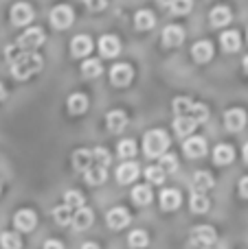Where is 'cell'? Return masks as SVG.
I'll use <instances>...</instances> for the list:
<instances>
[{
  "mask_svg": "<svg viewBox=\"0 0 248 249\" xmlns=\"http://www.w3.org/2000/svg\"><path fill=\"white\" fill-rule=\"evenodd\" d=\"M40 70H42V57H40L38 53H22L11 64V74L16 79H20V81L38 74Z\"/></svg>",
  "mask_w": 248,
  "mask_h": 249,
  "instance_id": "cell-1",
  "label": "cell"
},
{
  "mask_svg": "<svg viewBox=\"0 0 248 249\" xmlns=\"http://www.w3.org/2000/svg\"><path fill=\"white\" fill-rule=\"evenodd\" d=\"M169 149V138L163 129H154V131H147L143 138V151L147 158H161L165 155V151Z\"/></svg>",
  "mask_w": 248,
  "mask_h": 249,
  "instance_id": "cell-2",
  "label": "cell"
},
{
  "mask_svg": "<svg viewBox=\"0 0 248 249\" xmlns=\"http://www.w3.org/2000/svg\"><path fill=\"white\" fill-rule=\"evenodd\" d=\"M40 44H44V31L38 29V26H33V29L24 31V33L18 37V44H16V46L20 48L22 53H33L35 48L40 46Z\"/></svg>",
  "mask_w": 248,
  "mask_h": 249,
  "instance_id": "cell-3",
  "label": "cell"
},
{
  "mask_svg": "<svg viewBox=\"0 0 248 249\" xmlns=\"http://www.w3.org/2000/svg\"><path fill=\"white\" fill-rule=\"evenodd\" d=\"M73 20H75V13L68 4H57V7H53L51 24L55 26V29H68V26L73 24Z\"/></svg>",
  "mask_w": 248,
  "mask_h": 249,
  "instance_id": "cell-4",
  "label": "cell"
},
{
  "mask_svg": "<svg viewBox=\"0 0 248 249\" xmlns=\"http://www.w3.org/2000/svg\"><path fill=\"white\" fill-rule=\"evenodd\" d=\"M11 22L16 26H24V24H29L31 20H33V7H31L29 2H16L11 7Z\"/></svg>",
  "mask_w": 248,
  "mask_h": 249,
  "instance_id": "cell-5",
  "label": "cell"
},
{
  "mask_svg": "<svg viewBox=\"0 0 248 249\" xmlns=\"http://www.w3.org/2000/svg\"><path fill=\"white\" fill-rule=\"evenodd\" d=\"M132 77H134V70H132L127 64H117V66H112V70H110V81H112V86H117V88L127 86V83L132 81Z\"/></svg>",
  "mask_w": 248,
  "mask_h": 249,
  "instance_id": "cell-6",
  "label": "cell"
},
{
  "mask_svg": "<svg viewBox=\"0 0 248 249\" xmlns=\"http://www.w3.org/2000/svg\"><path fill=\"white\" fill-rule=\"evenodd\" d=\"M224 124L228 131H242L246 127V112L240 107H233L224 114Z\"/></svg>",
  "mask_w": 248,
  "mask_h": 249,
  "instance_id": "cell-7",
  "label": "cell"
},
{
  "mask_svg": "<svg viewBox=\"0 0 248 249\" xmlns=\"http://www.w3.org/2000/svg\"><path fill=\"white\" fill-rule=\"evenodd\" d=\"M191 241L198 247H209L215 243V230L209 225H200V228H193L191 232Z\"/></svg>",
  "mask_w": 248,
  "mask_h": 249,
  "instance_id": "cell-8",
  "label": "cell"
},
{
  "mask_svg": "<svg viewBox=\"0 0 248 249\" xmlns=\"http://www.w3.org/2000/svg\"><path fill=\"white\" fill-rule=\"evenodd\" d=\"M38 223V216H35L33 210H18L16 216H13V225H16L20 232H31Z\"/></svg>",
  "mask_w": 248,
  "mask_h": 249,
  "instance_id": "cell-9",
  "label": "cell"
},
{
  "mask_svg": "<svg viewBox=\"0 0 248 249\" xmlns=\"http://www.w3.org/2000/svg\"><path fill=\"white\" fill-rule=\"evenodd\" d=\"M183 42H185V31H183V26L169 24L165 31H163V44H165L167 48H176V46H180Z\"/></svg>",
  "mask_w": 248,
  "mask_h": 249,
  "instance_id": "cell-10",
  "label": "cell"
},
{
  "mask_svg": "<svg viewBox=\"0 0 248 249\" xmlns=\"http://www.w3.org/2000/svg\"><path fill=\"white\" fill-rule=\"evenodd\" d=\"M105 221H108V228L123 230L130 223V212H127L125 208H112V210L108 212V216H105Z\"/></svg>",
  "mask_w": 248,
  "mask_h": 249,
  "instance_id": "cell-11",
  "label": "cell"
},
{
  "mask_svg": "<svg viewBox=\"0 0 248 249\" xmlns=\"http://www.w3.org/2000/svg\"><path fill=\"white\" fill-rule=\"evenodd\" d=\"M92 51V39L88 37V35H77V37H73V42H70V53H73V57H88Z\"/></svg>",
  "mask_w": 248,
  "mask_h": 249,
  "instance_id": "cell-12",
  "label": "cell"
},
{
  "mask_svg": "<svg viewBox=\"0 0 248 249\" xmlns=\"http://www.w3.org/2000/svg\"><path fill=\"white\" fill-rule=\"evenodd\" d=\"M105 124H108V129L112 133H121L123 129H125V124H127L125 112H121V109H112V112H108V116H105Z\"/></svg>",
  "mask_w": 248,
  "mask_h": 249,
  "instance_id": "cell-13",
  "label": "cell"
},
{
  "mask_svg": "<svg viewBox=\"0 0 248 249\" xmlns=\"http://www.w3.org/2000/svg\"><path fill=\"white\" fill-rule=\"evenodd\" d=\"M191 55L198 64H205V61H209L211 57H213V44L207 42V39L205 42H196L191 48Z\"/></svg>",
  "mask_w": 248,
  "mask_h": 249,
  "instance_id": "cell-14",
  "label": "cell"
},
{
  "mask_svg": "<svg viewBox=\"0 0 248 249\" xmlns=\"http://www.w3.org/2000/svg\"><path fill=\"white\" fill-rule=\"evenodd\" d=\"M99 51L103 57H117L119 51H121V44H119V39L114 35H103L99 39Z\"/></svg>",
  "mask_w": 248,
  "mask_h": 249,
  "instance_id": "cell-15",
  "label": "cell"
},
{
  "mask_svg": "<svg viewBox=\"0 0 248 249\" xmlns=\"http://www.w3.org/2000/svg\"><path fill=\"white\" fill-rule=\"evenodd\" d=\"M70 223H73L75 230H88L92 225V210H88V208H79V210H75Z\"/></svg>",
  "mask_w": 248,
  "mask_h": 249,
  "instance_id": "cell-16",
  "label": "cell"
},
{
  "mask_svg": "<svg viewBox=\"0 0 248 249\" xmlns=\"http://www.w3.org/2000/svg\"><path fill=\"white\" fill-rule=\"evenodd\" d=\"M139 177V166H136L134 162H125L119 166L117 171V179L121 181V184H132V181Z\"/></svg>",
  "mask_w": 248,
  "mask_h": 249,
  "instance_id": "cell-17",
  "label": "cell"
},
{
  "mask_svg": "<svg viewBox=\"0 0 248 249\" xmlns=\"http://www.w3.org/2000/svg\"><path fill=\"white\" fill-rule=\"evenodd\" d=\"M185 153H187L189 158H202V155L207 153V142L202 140V138H189V140L185 142Z\"/></svg>",
  "mask_w": 248,
  "mask_h": 249,
  "instance_id": "cell-18",
  "label": "cell"
},
{
  "mask_svg": "<svg viewBox=\"0 0 248 249\" xmlns=\"http://www.w3.org/2000/svg\"><path fill=\"white\" fill-rule=\"evenodd\" d=\"M233 158H235V151H233V146L228 144H218L213 151V162L220 164V166H224V164H231Z\"/></svg>",
  "mask_w": 248,
  "mask_h": 249,
  "instance_id": "cell-19",
  "label": "cell"
},
{
  "mask_svg": "<svg viewBox=\"0 0 248 249\" xmlns=\"http://www.w3.org/2000/svg\"><path fill=\"white\" fill-rule=\"evenodd\" d=\"M73 166L77 168V171H83L86 173L88 168L92 166V155H90V151L88 149H77L73 153Z\"/></svg>",
  "mask_w": 248,
  "mask_h": 249,
  "instance_id": "cell-20",
  "label": "cell"
},
{
  "mask_svg": "<svg viewBox=\"0 0 248 249\" xmlns=\"http://www.w3.org/2000/svg\"><path fill=\"white\" fill-rule=\"evenodd\" d=\"M231 20H233V13L228 7H215L213 11H211V24L218 26V29L220 26H227Z\"/></svg>",
  "mask_w": 248,
  "mask_h": 249,
  "instance_id": "cell-21",
  "label": "cell"
},
{
  "mask_svg": "<svg viewBox=\"0 0 248 249\" xmlns=\"http://www.w3.org/2000/svg\"><path fill=\"white\" fill-rule=\"evenodd\" d=\"M86 109H88V96L86 94L75 92V94L68 96V112L70 114H83Z\"/></svg>",
  "mask_w": 248,
  "mask_h": 249,
  "instance_id": "cell-22",
  "label": "cell"
},
{
  "mask_svg": "<svg viewBox=\"0 0 248 249\" xmlns=\"http://www.w3.org/2000/svg\"><path fill=\"white\" fill-rule=\"evenodd\" d=\"M180 206V193L178 190H163L161 193V208L163 210H176Z\"/></svg>",
  "mask_w": 248,
  "mask_h": 249,
  "instance_id": "cell-23",
  "label": "cell"
},
{
  "mask_svg": "<svg viewBox=\"0 0 248 249\" xmlns=\"http://www.w3.org/2000/svg\"><path fill=\"white\" fill-rule=\"evenodd\" d=\"M196 127H198V123L191 121L189 116H178L174 121V129L178 136H191V133L196 131Z\"/></svg>",
  "mask_w": 248,
  "mask_h": 249,
  "instance_id": "cell-24",
  "label": "cell"
},
{
  "mask_svg": "<svg viewBox=\"0 0 248 249\" xmlns=\"http://www.w3.org/2000/svg\"><path fill=\"white\" fill-rule=\"evenodd\" d=\"M191 184H193V188H196V193H205V190H209L211 186H213V177L209 175V173H202V171H198L196 175H193V179H191Z\"/></svg>",
  "mask_w": 248,
  "mask_h": 249,
  "instance_id": "cell-25",
  "label": "cell"
},
{
  "mask_svg": "<svg viewBox=\"0 0 248 249\" xmlns=\"http://www.w3.org/2000/svg\"><path fill=\"white\" fill-rule=\"evenodd\" d=\"M154 13L152 11H147V9H141L139 13H136V18H134V24H136V29L139 31H149L154 26Z\"/></svg>",
  "mask_w": 248,
  "mask_h": 249,
  "instance_id": "cell-26",
  "label": "cell"
},
{
  "mask_svg": "<svg viewBox=\"0 0 248 249\" xmlns=\"http://www.w3.org/2000/svg\"><path fill=\"white\" fill-rule=\"evenodd\" d=\"M220 42H222V48H224L227 53H235L237 48H240L242 39H240V35H237L235 31H227V33H222Z\"/></svg>",
  "mask_w": 248,
  "mask_h": 249,
  "instance_id": "cell-27",
  "label": "cell"
},
{
  "mask_svg": "<svg viewBox=\"0 0 248 249\" xmlns=\"http://www.w3.org/2000/svg\"><path fill=\"white\" fill-rule=\"evenodd\" d=\"M132 201H134L136 206H147V203L152 201V188H149V186H136V188L132 190Z\"/></svg>",
  "mask_w": 248,
  "mask_h": 249,
  "instance_id": "cell-28",
  "label": "cell"
},
{
  "mask_svg": "<svg viewBox=\"0 0 248 249\" xmlns=\"http://www.w3.org/2000/svg\"><path fill=\"white\" fill-rule=\"evenodd\" d=\"M64 206L68 208V210H79V208H83V195L79 193V190H68V193L64 195Z\"/></svg>",
  "mask_w": 248,
  "mask_h": 249,
  "instance_id": "cell-29",
  "label": "cell"
},
{
  "mask_svg": "<svg viewBox=\"0 0 248 249\" xmlns=\"http://www.w3.org/2000/svg\"><path fill=\"white\" fill-rule=\"evenodd\" d=\"M105 177H108V173H105V168H101V166H90L86 171V181L88 184H92V186L103 184Z\"/></svg>",
  "mask_w": 248,
  "mask_h": 249,
  "instance_id": "cell-30",
  "label": "cell"
},
{
  "mask_svg": "<svg viewBox=\"0 0 248 249\" xmlns=\"http://www.w3.org/2000/svg\"><path fill=\"white\" fill-rule=\"evenodd\" d=\"M101 61L99 59H86L83 61V66H82V74L83 77H88V79H95V77H99L101 74Z\"/></svg>",
  "mask_w": 248,
  "mask_h": 249,
  "instance_id": "cell-31",
  "label": "cell"
},
{
  "mask_svg": "<svg viewBox=\"0 0 248 249\" xmlns=\"http://www.w3.org/2000/svg\"><path fill=\"white\" fill-rule=\"evenodd\" d=\"M90 155H92V162H95V166L105 168L110 162H112V155H110L108 149H103V146H97L95 151H90Z\"/></svg>",
  "mask_w": 248,
  "mask_h": 249,
  "instance_id": "cell-32",
  "label": "cell"
},
{
  "mask_svg": "<svg viewBox=\"0 0 248 249\" xmlns=\"http://www.w3.org/2000/svg\"><path fill=\"white\" fill-rule=\"evenodd\" d=\"M127 243H130L132 249H143L149 243V236L143 230H134V232H130V236H127Z\"/></svg>",
  "mask_w": 248,
  "mask_h": 249,
  "instance_id": "cell-33",
  "label": "cell"
},
{
  "mask_svg": "<svg viewBox=\"0 0 248 249\" xmlns=\"http://www.w3.org/2000/svg\"><path fill=\"white\" fill-rule=\"evenodd\" d=\"M191 107H193V103H191V99H187V96H178V99L174 101V112H176V116H189Z\"/></svg>",
  "mask_w": 248,
  "mask_h": 249,
  "instance_id": "cell-34",
  "label": "cell"
},
{
  "mask_svg": "<svg viewBox=\"0 0 248 249\" xmlns=\"http://www.w3.org/2000/svg\"><path fill=\"white\" fill-rule=\"evenodd\" d=\"M0 245H2V249H20L22 241L16 232H4L2 236H0Z\"/></svg>",
  "mask_w": 248,
  "mask_h": 249,
  "instance_id": "cell-35",
  "label": "cell"
},
{
  "mask_svg": "<svg viewBox=\"0 0 248 249\" xmlns=\"http://www.w3.org/2000/svg\"><path fill=\"white\" fill-rule=\"evenodd\" d=\"M53 216H55L57 225H70V221H73V210H68L66 206H57L55 210H53Z\"/></svg>",
  "mask_w": 248,
  "mask_h": 249,
  "instance_id": "cell-36",
  "label": "cell"
},
{
  "mask_svg": "<svg viewBox=\"0 0 248 249\" xmlns=\"http://www.w3.org/2000/svg\"><path fill=\"white\" fill-rule=\"evenodd\" d=\"M191 210L196 212V214H205V212L209 210V199H207L205 195L196 193V195L191 197Z\"/></svg>",
  "mask_w": 248,
  "mask_h": 249,
  "instance_id": "cell-37",
  "label": "cell"
},
{
  "mask_svg": "<svg viewBox=\"0 0 248 249\" xmlns=\"http://www.w3.org/2000/svg\"><path fill=\"white\" fill-rule=\"evenodd\" d=\"M189 118H191V121H196V123H205L207 118H209V107H207V105H202V103H193L191 112H189Z\"/></svg>",
  "mask_w": 248,
  "mask_h": 249,
  "instance_id": "cell-38",
  "label": "cell"
},
{
  "mask_svg": "<svg viewBox=\"0 0 248 249\" xmlns=\"http://www.w3.org/2000/svg\"><path fill=\"white\" fill-rule=\"evenodd\" d=\"M193 7V0H171L169 9L171 13H176V16H185V13H189Z\"/></svg>",
  "mask_w": 248,
  "mask_h": 249,
  "instance_id": "cell-39",
  "label": "cell"
},
{
  "mask_svg": "<svg viewBox=\"0 0 248 249\" xmlns=\"http://www.w3.org/2000/svg\"><path fill=\"white\" fill-rule=\"evenodd\" d=\"M117 153L121 155V158H125V160L134 158V153H136V144H134V140H121V142H119Z\"/></svg>",
  "mask_w": 248,
  "mask_h": 249,
  "instance_id": "cell-40",
  "label": "cell"
},
{
  "mask_svg": "<svg viewBox=\"0 0 248 249\" xmlns=\"http://www.w3.org/2000/svg\"><path fill=\"white\" fill-rule=\"evenodd\" d=\"M176 166H178V160L174 158V155H161V164H158V168H161L163 173H174Z\"/></svg>",
  "mask_w": 248,
  "mask_h": 249,
  "instance_id": "cell-41",
  "label": "cell"
},
{
  "mask_svg": "<svg viewBox=\"0 0 248 249\" xmlns=\"http://www.w3.org/2000/svg\"><path fill=\"white\" fill-rule=\"evenodd\" d=\"M145 177H147L152 184H163V179H165V173H163L158 166H149L147 171H145Z\"/></svg>",
  "mask_w": 248,
  "mask_h": 249,
  "instance_id": "cell-42",
  "label": "cell"
},
{
  "mask_svg": "<svg viewBox=\"0 0 248 249\" xmlns=\"http://www.w3.org/2000/svg\"><path fill=\"white\" fill-rule=\"evenodd\" d=\"M20 55H22V51L16 46V44H9V46L4 48V57H7V59L11 61V64H13V61H16Z\"/></svg>",
  "mask_w": 248,
  "mask_h": 249,
  "instance_id": "cell-43",
  "label": "cell"
},
{
  "mask_svg": "<svg viewBox=\"0 0 248 249\" xmlns=\"http://www.w3.org/2000/svg\"><path fill=\"white\" fill-rule=\"evenodd\" d=\"M105 4H108V0H86V7L90 11H103Z\"/></svg>",
  "mask_w": 248,
  "mask_h": 249,
  "instance_id": "cell-44",
  "label": "cell"
},
{
  "mask_svg": "<svg viewBox=\"0 0 248 249\" xmlns=\"http://www.w3.org/2000/svg\"><path fill=\"white\" fill-rule=\"evenodd\" d=\"M44 249H64V245L60 241H46L44 243Z\"/></svg>",
  "mask_w": 248,
  "mask_h": 249,
  "instance_id": "cell-45",
  "label": "cell"
},
{
  "mask_svg": "<svg viewBox=\"0 0 248 249\" xmlns=\"http://www.w3.org/2000/svg\"><path fill=\"white\" fill-rule=\"evenodd\" d=\"M240 193H242V197L248 199V177H244V179L240 181Z\"/></svg>",
  "mask_w": 248,
  "mask_h": 249,
  "instance_id": "cell-46",
  "label": "cell"
},
{
  "mask_svg": "<svg viewBox=\"0 0 248 249\" xmlns=\"http://www.w3.org/2000/svg\"><path fill=\"white\" fill-rule=\"evenodd\" d=\"M82 249H99V245H97V243H86Z\"/></svg>",
  "mask_w": 248,
  "mask_h": 249,
  "instance_id": "cell-47",
  "label": "cell"
},
{
  "mask_svg": "<svg viewBox=\"0 0 248 249\" xmlns=\"http://www.w3.org/2000/svg\"><path fill=\"white\" fill-rule=\"evenodd\" d=\"M242 66H244V70H246V72H248V55L244 57V61H242Z\"/></svg>",
  "mask_w": 248,
  "mask_h": 249,
  "instance_id": "cell-48",
  "label": "cell"
},
{
  "mask_svg": "<svg viewBox=\"0 0 248 249\" xmlns=\"http://www.w3.org/2000/svg\"><path fill=\"white\" fill-rule=\"evenodd\" d=\"M244 160L248 162V142H246V146H244Z\"/></svg>",
  "mask_w": 248,
  "mask_h": 249,
  "instance_id": "cell-49",
  "label": "cell"
},
{
  "mask_svg": "<svg viewBox=\"0 0 248 249\" xmlns=\"http://www.w3.org/2000/svg\"><path fill=\"white\" fill-rule=\"evenodd\" d=\"M2 99H4V88L0 86V101H2Z\"/></svg>",
  "mask_w": 248,
  "mask_h": 249,
  "instance_id": "cell-50",
  "label": "cell"
},
{
  "mask_svg": "<svg viewBox=\"0 0 248 249\" xmlns=\"http://www.w3.org/2000/svg\"><path fill=\"white\" fill-rule=\"evenodd\" d=\"M161 4H171V0H158Z\"/></svg>",
  "mask_w": 248,
  "mask_h": 249,
  "instance_id": "cell-51",
  "label": "cell"
}]
</instances>
